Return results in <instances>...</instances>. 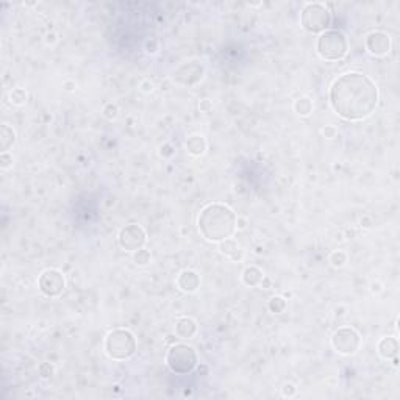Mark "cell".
Listing matches in <instances>:
<instances>
[{
    "label": "cell",
    "mask_w": 400,
    "mask_h": 400,
    "mask_svg": "<svg viewBox=\"0 0 400 400\" xmlns=\"http://www.w3.org/2000/svg\"><path fill=\"white\" fill-rule=\"evenodd\" d=\"M330 103L346 121H363L377 108L378 88L363 72H346L330 86Z\"/></svg>",
    "instance_id": "1"
},
{
    "label": "cell",
    "mask_w": 400,
    "mask_h": 400,
    "mask_svg": "<svg viewBox=\"0 0 400 400\" xmlns=\"http://www.w3.org/2000/svg\"><path fill=\"white\" fill-rule=\"evenodd\" d=\"M236 213L225 203H208L200 210L197 227L200 234L210 243L228 239L236 231Z\"/></svg>",
    "instance_id": "2"
},
{
    "label": "cell",
    "mask_w": 400,
    "mask_h": 400,
    "mask_svg": "<svg viewBox=\"0 0 400 400\" xmlns=\"http://www.w3.org/2000/svg\"><path fill=\"white\" fill-rule=\"evenodd\" d=\"M138 350V341L130 330L114 329L105 338V352L111 360L125 361Z\"/></svg>",
    "instance_id": "3"
},
{
    "label": "cell",
    "mask_w": 400,
    "mask_h": 400,
    "mask_svg": "<svg viewBox=\"0 0 400 400\" xmlns=\"http://www.w3.org/2000/svg\"><path fill=\"white\" fill-rule=\"evenodd\" d=\"M316 50L325 61H339L349 52V41L341 30H327L319 35Z\"/></svg>",
    "instance_id": "4"
},
{
    "label": "cell",
    "mask_w": 400,
    "mask_h": 400,
    "mask_svg": "<svg viewBox=\"0 0 400 400\" xmlns=\"http://www.w3.org/2000/svg\"><path fill=\"white\" fill-rule=\"evenodd\" d=\"M166 364L177 375H186L191 374L199 364V355L196 349L185 344V343H177L169 347L168 355H166Z\"/></svg>",
    "instance_id": "5"
},
{
    "label": "cell",
    "mask_w": 400,
    "mask_h": 400,
    "mask_svg": "<svg viewBox=\"0 0 400 400\" xmlns=\"http://www.w3.org/2000/svg\"><path fill=\"white\" fill-rule=\"evenodd\" d=\"M300 24L308 33L321 35L329 30V27L332 24V13L324 4L319 2L306 4L300 13Z\"/></svg>",
    "instance_id": "6"
},
{
    "label": "cell",
    "mask_w": 400,
    "mask_h": 400,
    "mask_svg": "<svg viewBox=\"0 0 400 400\" xmlns=\"http://www.w3.org/2000/svg\"><path fill=\"white\" fill-rule=\"evenodd\" d=\"M330 344L335 352L341 355H355L361 346V336L360 333L352 327H339L330 338Z\"/></svg>",
    "instance_id": "7"
},
{
    "label": "cell",
    "mask_w": 400,
    "mask_h": 400,
    "mask_svg": "<svg viewBox=\"0 0 400 400\" xmlns=\"http://www.w3.org/2000/svg\"><path fill=\"white\" fill-rule=\"evenodd\" d=\"M38 288L46 297H58L66 289L64 274L58 269H46L42 271L38 278Z\"/></svg>",
    "instance_id": "8"
},
{
    "label": "cell",
    "mask_w": 400,
    "mask_h": 400,
    "mask_svg": "<svg viewBox=\"0 0 400 400\" xmlns=\"http://www.w3.org/2000/svg\"><path fill=\"white\" fill-rule=\"evenodd\" d=\"M117 243L125 252H136L142 249L147 243V234L144 228L138 224H128L121 228Z\"/></svg>",
    "instance_id": "9"
},
{
    "label": "cell",
    "mask_w": 400,
    "mask_h": 400,
    "mask_svg": "<svg viewBox=\"0 0 400 400\" xmlns=\"http://www.w3.org/2000/svg\"><path fill=\"white\" fill-rule=\"evenodd\" d=\"M205 67L199 61H186L172 72V80L182 86H196L203 78Z\"/></svg>",
    "instance_id": "10"
},
{
    "label": "cell",
    "mask_w": 400,
    "mask_h": 400,
    "mask_svg": "<svg viewBox=\"0 0 400 400\" xmlns=\"http://www.w3.org/2000/svg\"><path fill=\"white\" fill-rule=\"evenodd\" d=\"M366 50L374 56H384L391 52V38L388 33L375 30L370 32L364 39Z\"/></svg>",
    "instance_id": "11"
},
{
    "label": "cell",
    "mask_w": 400,
    "mask_h": 400,
    "mask_svg": "<svg viewBox=\"0 0 400 400\" xmlns=\"http://www.w3.org/2000/svg\"><path fill=\"white\" fill-rule=\"evenodd\" d=\"M177 288L188 294L196 292L200 288V275L192 269L182 271L177 277Z\"/></svg>",
    "instance_id": "12"
},
{
    "label": "cell",
    "mask_w": 400,
    "mask_h": 400,
    "mask_svg": "<svg viewBox=\"0 0 400 400\" xmlns=\"http://www.w3.org/2000/svg\"><path fill=\"white\" fill-rule=\"evenodd\" d=\"M377 353L383 360H392L398 355V341L394 336H384L378 341L377 344Z\"/></svg>",
    "instance_id": "13"
},
{
    "label": "cell",
    "mask_w": 400,
    "mask_h": 400,
    "mask_svg": "<svg viewBox=\"0 0 400 400\" xmlns=\"http://www.w3.org/2000/svg\"><path fill=\"white\" fill-rule=\"evenodd\" d=\"M217 249L222 255H225L227 258H230L234 263H239L244 258V250L241 249V246L236 243L234 239L228 238L217 243Z\"/></svg>",
    "instance_id": "14"
},
{
    "label": "cell",
    "mask_w": 400,
    "mask_h": 400,
    "mask_svg": "<svg viewBox=\"0 0 400 400\" xmlns=\"http://www.w3.org/2000/svg\"><path fill=\"white\" fill-rule=\"evenodd\" d=\"M206 147H208V144H206L205 136L200 135V133H194V135H189L186 138V141H185V149H186V152L191 156H196V158L205 155Z\"/></svg>",
    "instance_id": "15"
},
{
    "label": "cell",
    "mask_w": 400,
    "mask_h": 400,
    "mask_svg": "<svg viewBox=\"0 0 400 400\" xmlns=\"http://www.w3.org/2000/svg\"><path fill=\"white\" fill-rule=\"evenodd\" d=\"M175 333L182 339H189L197 333V322L192 317H180L175 324Z\"/></svg>",
    "instance_id": "16"
},
{
    "label": "cell",
    "mask_w": 400,
    "mask_h": 400,
    "mask_svg": "<svg viewBox=\"0 0 400 400\" xmlns=\"http://www.w3.org/2000/svg\"><path fill=\"white\" fill-rule=\"evenodd\" d=\"M264 278H266L264 272L260 268H257V266H247V268L243 271V275H241L243 283L249 288H255V286L263 285Z\"/></svg>",
    "instance_id": "17"
},
{
    "label": "cell",
    "mask_w": 400,
    "mask_h": 400,
    "mask_svg": "<svg viewBox=\"0 0 400 400\" xmlns=\"http://www.w3.org/2000/svg\"><path fill=\"white\" fill-rule=\"evenodd\" d=\"M14 142H16V131L8 124H4L0 128V150H2V153L8 152Z\"/></svg>",
    "instance_id": "18"
},
{
    "label": "cell",
    "mask_w": 400,
    "mask_h": 400,
    "mask_svg": "<svg viewBox=\"0 0 400 400\" xmlns=\"http://www.w3.org/2000/svg\"><path fill=\"white\" fill-rule=\"evenodd\" d=\"M292 108L299 116L306 117V116H309L311 113H313L314 105H313V100H311L309 97H299V99L294 100Z\"/></svg>",
    "instance_id": "19"
},
{
    "label": "cell",
    "mask_w": 400,
    "mask_h": 400,
    "mask_svg": "<svg viewBox=\"0 0 400 400\" xmlns=\"http://www.w3.org/2000/svg\"><path fill=\"white\" fill-rule=\"evenodd\" d=\"M27 99H28V94L24 88H14V90L10 91L8 94V102L14 107H22L27 103Z\"/></svg>",
    "instance_id": "20"
},
{
    "label": "cell",
    "mask_w": 400,
    "mask_h": 400,
    "mask_svg": "<svg viewBox=\"0 0 400 400\" xmlns=\"http://www.w3.org/2000/svg\"><path fill=\"white\" fill-rule=\"evenodd\" d=\"M286 306H288V303L281 295H274V297H271L268 302V308L274 314H281L286 309Z\"/></svg>",
    "instance_id": "21"
},
{
    "label": "cell",
    "mask_w": 400,
    "mask_h": 400,
    "mask_svg": "<svg viewBox=\"0 0 400 400\" xmlns=\"http://www.w3.org/2000/svg\"><path fill=\"white\" fill-rule=\"evenodd\" d=\"M329 263L333 266V268H343V266L347 263V254L344 250H333L329 257Z\"/></svg>",
    "instance_id": "22"
},
{
    "label": "cell",
    "mask_w": 400,
    "mask_h": 400,
    "mask_svg": "<svg viewBox=\"0 0 400 400\" xmlns=\"http://www.w3.org/2000/svg\"><path fill=\"white\" fill-rule=\"evenodd\" d=\"M133 261H135L138 266H147L150 261H152V255H150V252L149 250H145L144 247L136 250V252H133Z\"/></svg>",
    "instance_id": "23"
},
{
    "label": "cell",
    "mask_w": 400,
    "mask_h": 400,
    "mask_svg": "<svg viewBox=\"0 0 400 400\" xmlns=\"http://www.w3.org/2000/svg\"><path fill=\"white\" fill-rule=\"evenodd\" d=\"M103 116H105L107 119H110V121L116 119V117L119 116V107H117L116 103H113V102H108L107 105L103 107Z\"/></svg>",
    "instance_id": "24"
},
{
    "label": "cell",
    "mask_w": 400,
    "mask_h": 400,
    "mask_svg": "<svg viewBox=\"0 0 400 400\" xmlns=\"http://www.w3.org/2000/svg\"><path fill=\"white\" fill-rule=\"evenodd\" d=\"M144 49H145V52L149 53V55L158 53V50H159V41L156 38H149V39L145 41V44H144Z\"/></svg>",
    "instance_id": "25"
},
{
    "label": "cell",
    "mask_w": 400,
    "mask_h": 400,
    "mask_svg": "<svg viewBox=\"0 0 400 400\" xmlns=\"http://www.w3.org/2000/svg\"><path fill=\"white\" fill-rule=\"evenodd\" d=\"M53 366L50 364V363H42V364H39V367H38V372H39V375L42 377V378H50L52 375H53Z\"/></svg>",
    "instance_id": "26"
},
{
    "label": "cell",
    "mask_w": 400,
    "mask_h": 400,
    "mask_svg": "<svg viewBox=\"0 0 400 400\" xmlns=\"http://www.w3.org/2000/svg\"><path fill=\"white\" fill-rule=\"evenodd\" d=\"M13 155L8 153V152H4L2 155H0V169L2 171H7L10 168H13Z\"/></svg>",
    "instance_id": "27"
},
{
    "label": "cell",
    "mask_w": 400,
    "mask_h": 400,
    "mask_svg": "<svg viewBox=\"0 0 400 400\" xmlns=\"http://www.w3.org/2000/svg\"><path fill=\"white\" fill-rule=\"evenodd\" d=\"M297 394V386L294 383H285L283 388H281V395L283 397H294Z\"/></svg>",
    "instance_id": "28"
},
{
    "label": "cell",
    "mask_w": 400,
    "mask_h": 400,
    "mask_svg": "<svg viewBox=\"0 0 400 400\" xmlns=\"http://www.w3.org/2000/svg\"><path fill=\"white\" fill-rule=\"evenodd\" d=\"M174 153H175V149H174V147H172L169 142L159 145V155H161L163 158H172Z\"/></svg>",
    "instance_id": "29"
},
{
    "label": "cell",
    "mask_w": 400,
    "mask_h": 400,
    "mask_svg": "<svg viewBox=\"0 0 400 400\" xmlns=\"http://www.w3.org/2000/svg\"><path fill=\"white\" fill-rule=\"evenodd\" d=\"M139 90H141L142 93H145V94H150V93H153V90H155V83H153L150 78H144V80L139 83Z\"/></svg>",
    "instance_id": "30"
},
{
    "label": "cell",
    "mask_w": 400,
    "mask_h": 400,
    "mask_svg": "<svg viewBox=\"0 0 400 400\" xmlns=\"http://www.w3.org/2000/svg\"><path fill=\"white\" fill-rule=\"evenodd\" d=\"M336 133H338V130L333 127V125H325L324 128H322V135L327 138V139H333V138H336Z\"/></svg>",
    "instance_id": "31"
},
{
    "label": "cell",
    "mask_w": 400,
    "mask_h": 400,
    "mask_svg": "<svg viewBox=\"0 0 400 400\" xmlns=\"http://www.w3.org/2000/svg\"><path fill=\"white\" fill-rule=\"evenodd\" d=\"M199 108H200L202 113H210V111L213 110V102H211L210 99H203V100H200V103H199Z\"/></svg>",
    "instance_id": "32"
},
{
    "label": "cell",
    "mask_w": 400,
    "mask_h": 400,
    "mask_svg": "<svg viewBox=\"0 0 400 400\" xmlns=\"http://www.w3.org/2000/svg\"><path fill=\"white\" fill-rule=\"evenodd\" d=\"M360 224L363 228H372L374 227V219L370 217V216H364L361 220H360Z\"/></svg>",
    "instance_id": "33"
},
{
    "label": "cell",
    "mask_w": 400,
    "mask_h": 400,
    "mask_svg": "<svg viewBox=\"0 0 400 400\" xmlns=\"http://www.w3.org/2000/svg\"><path fill=\"white\" fill-rule=\"evenodd\" d=\"M246 228H247V220H246V217L238 216V219H236V230H246Z\"/></svg>",
    "instance_id": "34"
},
{
    "label": "cell",
    "mask_w": 400,
    "mask_h": 400,
    "mask_svg": "<svg viewBox=\"0 0 400 400\" xmlns=\"http://www.w3.org/2000/svg\"><path fill=\"white\" fill-rule=\"evenodd\" d=\"M63 88H64L66 91L72 93V91H75V90H77V83H75V82H72V80H66L64 85H63Z\"/></svg>",
    "instance_id": "35"
},
{
    "label": "cell",
    "mask_w": 400,
    "mask_h": 400,
    "mask_svg": "<svg viewBox=\"0 0 400 400\" xmlns=\"http://www.w3.org/2000/svg\"><path fill=\"white\" fill-rule=\"evenodd\" d=\"M56 39H58V38H56V33L52 32V33H47V35H46V39H44V41H46L47 46H53V44L56 42Z\"/></svg>",
    "instance_id": "36"
},
{
    "label": "cell",
    "mask_w": 400,
    "mask_h": 400,
    "mask_svg": "<svg viewBox=\"0 0 400 400\" xmlns=\"http://www.w3.org/2000/svg\"><path fill=\"white\" fill-rule=\"evenodd\" d=\"M381 291H383V285L378 283V281H374V283L370 285V292H372V294H378Z\"/></svg>",
    "instance_id": "37"
},
{
    "label": "cell",
    "mask_w": 400,
    "mask_h": 400,
    "mask_svg": "<svg viewBox=\"0 0 400 400\" xmlns=\"http://www.w3.org/2000/svg\"><path fill=\"white\" fill-rule=\"evenodd\" d=\"M197 370H199V374L203 375V377L208 375V366H206V364H202V363L197 364Z\"/></svg>",
    "instance_id": "38"
}]
</instances>
